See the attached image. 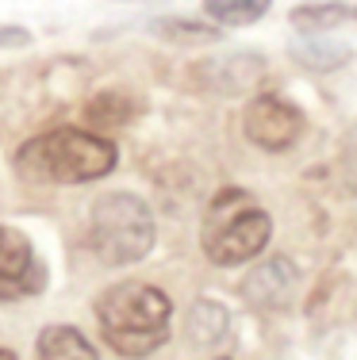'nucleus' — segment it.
Returning <instances> with one entry per match:
<instances>
[{
	"label": "nucleus",
	"mask_w": 357,
	"mask_h": 360,
	"mask_svg": "<svg viewBox=\"0 0 357 360\" xmlns=\"http://www.w3.org/2000/svg\"><path fill=\"white\" fill-rule=\"evenodd\" d=\"M242 134L250 139L258 150L269 153H284L300 142L303 134V115L296 104H288L277 92H258L242 111Z\"/></svg>",
	"instance_id": "39448f33"
},
{
	"label": "nucleus",
	"mask_w": 357,
	"mask_h": 360,
	"mask_svg": "<svg viewBox=\"0 0 357 360\" xmlns=\"http://www.w3.org/2000/svg\"><path fill=\"white\" fill-rule=\"evenodd\" d=\"M0 360H15V353L12 349H0Z\"/></svg>",
	"instance_id": "a211bd4d"
},
{
	"label": "nucleus",
	"mask_w": 357,
	"mask_h": 360,
	"mask_svg": "<svg viewBox=\"0 0 357 360\" xmlns=\"http://www.w3.org/2000/svg\"><path fill=\"white\" fill-rule=\"evenodd\" d=\"M227 326H231V314L219 299H196L184 314V333H189L196 345H215V341L227 338Z\"/></svg>",
	"instance_id": "9b49d317"
},
{
	"label": "nucleus",
	"mask_w": 357,
	"mask_h": 360,
	"mask_svg": "<svg viewBox=\"0 0 357 360\" xmlns=\"http://www.w3.org/2000/svg\"><path fill=\"white\" fill-rule=\"evenodd\" d=\"M350 54L353 50L350 46H338V42H315V39H308V42H296L292 46V58L303 65V70H338V65H346L350 62Z\"/></svg>",
	"instance_id": "4468645a"
},
{
	"label": "nucleus",
	"mask_w": 357,
	"mask_h": 360,
	"mask_svg": "<svg viewBox=\"0 0 357 360\" xmlns=\"http://www.w3.org/2000/svg\"><path fill=\"white\" fill-rule=\"evenodd\" d=\"M119 153L108 139L77 127L46 131L23 142L15 153V173L27 184H89L115 169Z\"/></svg>",
	"instance_id": "f03ea898"
},
{
	"label": "nucleus",
	"mask_w": 357,
	"mask_h": 360,
	"mask_svg": "<svg viewBox=\"0 0 357 360\" xmlns=\"http://www.w3.org/2000/svg\"><path fill=\"white\" fill-rule=\"evenodd\" d=\"M158 39H169V42H215L219 31L211 23H196V20H177V15H165V20L150 23Z\"/></svg>",
	"instance_id": "2eb2a0df"
},
{
	"label": "nucleus",
	"mask_w": 357,
	"mask_h": 360,
	"mask_svg": "<svg viewBox=\"0 0 357 360\" xmlns=\"http://www.w3.org/2000/svg\"><path fill=\"white\" fill-rule=\"evenodd\" d=\"M219 360H231V356H219Z\"/></svg>",
	"instance_id": "6ab92c4d"
},
{
	"label": "nucleus",
	"mask_w": 357,
	"mask_h": 360,
	"mask_svg": "<svg viewBox=\"0 0 357 360\" xmlns=\"http://www.w3.org/2000/svg\"><path fill=\"white\" fill-rule=\"evenodd\" d=\"M142 104L131 96V92L123 89H104L96 92V96L89 100V108H84V119H89L92 127H127L139 119Z\"/></svg>",
	"instance_id": "f8f14e48"
},
{
	"label": "nucleus",
	"mask_w": 357,
	"mask_h": 360,
	"mask_svg": "<svg viewBox=\"0 0 357 360\" xmlns=\"http://www.w3.org/2000/svg\"><path fill=\"white\" fill-rule=\"evenodd\" d=\"M154 215L134 192H108L89 211V250L112 269L142 261L154 250Z\"/></svg>",
	"instance_id": "20e7f679"
},
{
	"label": "nucleus",
	"mask_w": 357,
	"mask_h": 360,
	"mask_svg": "<svg viewBox=\"0 0 357 360\" xmlns=\"http://www.w3.org/2000/svg\"><path fill=\"white\" fill-rule=\"evenodd\" d=\"M261 77H265L261 54H223V58H208L192 70L196 89L219 92V96H242V92L258 89Z\"/></svg>",
	"instance_id": "0eeeda50"
},
{
	"label": "nucleus",
	"mask_w": 357,
	"mask_h": 360,
	"mask_svg": "<svg viewBox=\"0 0 357 360\" xmlns=\"http://www.w3.org/2000/svg\"><path fill=\"white\" fill-rule=\"evenodd\" d=\"M300 35H327V31H346L357 27V4L353 0H311V4H296L288 12Z\"/></svg>",
	"instance_id": "1a4fd4ad"
},
{
	"label": "nucleus",
	"mask_w": 357,
	"mask_h": 360,
	"mask_svg": "<svg viewBox=\"0 0 357 360\" xmlns=\"http://www.w3.org/2000/svg\"><path fill=\"white\" fill-rule=\"evenodd\" d=\"M269 238H273V219L242 188H219L211 195L200 226V245L211 264L234 269V264L253 261L269 245Z\"/></svg>",
	"instance_id": "7ed1b4c3"
},
{
	"label": "nucleus",
	"mask_w": 357,
	"mask_h": 360,
	"mask_svg": "<svg viewBox=\"0 0 357 360\" xmlns=\"http://www.w3.org/2000/svg\"><path fill=\"white\" fill-rule=\"evenodd\" d=\"M338 173H342V184L357 192V131L346 134L342 142V153H338Z\"/></svg>",
	"instance_id": "dca6fc26"
},
{
	"label": "nucleus",
	"mask_w": 357,
	"mask_h": 360,
	"mask_svg": "<svg viewBox=\"0 0 357 360\" xmlns=\"http://www.w3.org/2000/svg\"><path fill=\"white\" fill-rule=\"evenodd\" d=\"M31 42V31H23V27H0V50L4 46H12V50H20V46H27Z\"/></svg>",
	"instance_id": "f3484780"
},
{
	"label": "nucleus",
	"mask_w": 357,
	"mask_h": 360,
	"mask_svg": "<svg viewBox=\"0 0 357 360\" xmlns=\"http://www.w3.org/2000/svg\"><path fill=\"white\" fill-rule=\"evenodd\" d=\"M169 319H173L169 295L154 284H142V280L112 284L108 291H100V299H96L100 338L119 356H131V360H142L165 345Z\"/></svg>",
	"instance_id": "f257e3e1"
},
{
	"label": "nucleus",
	"mask_w": 357,
	"mask_h": 360,
	"mask_svg": "<svg viewBox=\"0 0 357 360\" xmlns=\"http://www.w3.org/2000/svg\"><path fill=\"white\" fill-rule=\"evenodd\" d=\"M296 284H300L296 264L288 261V257H269L265 264H258V269L242 280V295L250 299L253 307L273 311V307H284L288 299H292Z\"/></svg>",
	"instance_id": "6e6552de"
},
{
	"label": "nucleus",
	"mask_w": 357,
	"mask_h": 360,
	"mask_svg": "<svg viewBox=\"0 0 357 360\" xmlns=\"http://www.w3.org/2000/svg\"><path fill=\"white\" fill-rule=\"evenodd\" d=\"M35 360H100L77 326H46L35 341Z\"/></svg>",
	"instance_id": "9d476101"
},
{
	"label": "nucleus",
	"mask_w": 357,
	"mask_h": 360,
	"mask_svg": "<svg viewBox=\"0 0 357 360\" xmlns=\"http://www.w3.org/2000/svg\"><path fill=\"white\" fill-rule=\"evenodd\" d=\"M269 4L273 0H203L208 15L215 23H223V27H246V23L261 20L269 12Z\"/></svg>",
	"instance_id": "ddd939ff"
},
{
	"label": "nucleus",
	"mask_w": 357,
	"mask_h": 360,
	"mask_svg": "<svg viewBox=\"0 0 357 360\" xmlns=\"http://www.w3.org/2000/svg\"><path fill=\"white\" fill-rule=\"evenodd\" d=\"M46 288V264L27 234L0 222V303H20Z\"/></svg>",
	"instance_id": "423d86ee"
}]
</instances>
